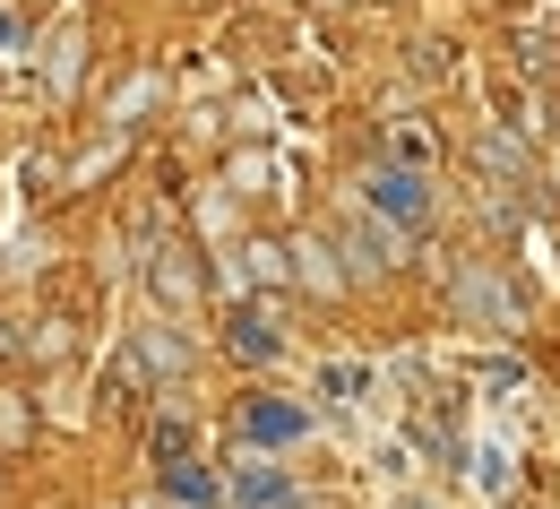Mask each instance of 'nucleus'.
Listing matches in <instances>:
<instances>
[{
    "label": "nucleus",
    "instance_id": "7ed1b4c3",
    "mask_svg": "<svg viewBox=\"0 0 560 509\" xmlns=\"http://www.w3.org/2000/svg\"><path fill=\"white\" fill-rule=\"evenodd\" d=\"M475 484H483V493H500V484H509V449H500V440H483V458H475Z\"/></svg>",
    "mask_w": 560,
    "mask_h": 509
},
{
    "label": "nucleus",
    "instance_id": "20e7f679",
    "mask_svg": "<svg viewBox=\"0 0 560 509\" xmlns=\"http://www.w3.org/2000/svg\"><path fill=\"white\" fill-rule=\"evenodd\" d=\"M293 424H302L293 406H259V415H250V432H259V440H284V432H293Z\"/></svg>",
    "mask_w": 560,
    "mask_h": 509
},
{
    "label": "nucleus",
    "instance_id": "f257e3e1",
    "mask_svg": "<svg viewBox=\"0 0 560 509\" xmlns=\"http://www.w3.org/2000/svg\"><path fill=\"white\" fill-rule=\"evenodd\" d=\"M371 208H388L397 224H422V208H431V199H422L415 173H371Z\"/></svg>",
    "mask_w": 560,
    "mask_h": 509
},
{
    "label": "nucleus",
    "instance_id": "f03ea898",
    "mask_svg": "<svg viewBox=\"0 0 560 509\" xmlns=\"http://www.w3.org/2000/svg\"><path fill=\"white\" fill-rule=\"evenodd\" d=\"M284 501H293V484L277 466H233V509H284Z\"/></svg>",
    "mask_w": 560,
    "mask_h": 509
}]
</instances>
